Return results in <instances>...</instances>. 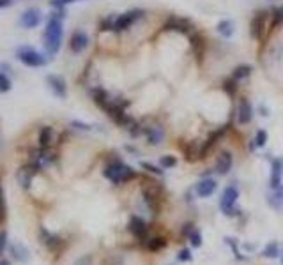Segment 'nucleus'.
Listing matches in <instances>:
<instances>
[{
	"mask_svg": "<svg viewBox=\"0 0 283 265\" xmlns=\"http://www.w3.org/2000/svg\"><path fill=\"white\" fill-rule=\"evenodd\" d=\"M64 18H66V11L64 7L60 9H53L48 16V21L44 25L43 32V46L48 57H55L59 53L60 46H62V37H64Z\"/></svg>",
	"mask_w": 283,
	"mask_h": 265,
	"instance_id": "f257e3e1",
	"label": "nucleus"
},
{
	"mask_svg": "<svg viewBox=\"0 0 283 265\" xmlns=\"http://www.w3.org/2000/svg\"><path fill=\"white\" fill-rule=\"evenodd\" d=\"M103 175H105L106 179L110 180V182L122 184V182H128V180L135 179L136 172L133 170L131 166H128V164L122 163V161L113 159V161H110V163L105 166V170H103Z\"/></svg>",
	"mask_w": 283,
	"mask_h": 265,
	"instance_id": "f03ea898",
	"label": "nucleus"
},
{
	"mask_svg": "<svg viewBox=\"0 0 283 265\" xmlns=\"http://www.w3.org/2000/svg\"><path fill=\"white\" fill-rule=\"evenodd\" d=\"M14 55L27 67H44L48 64V55L37 52L36 48L29 44H21L14 50Z\"/></svg>",
	"mask_w": 283,
	"mask_h": 265,
	"instance_id": "7ed1b4c3",
	"label": "nucleus"
},
{
	"mask_svg": "<svg viewBox=\"0 0 283 265\" xmlns=\"http://www.w3.org/2000/svg\"><path fill=\"white\" fill-rule=\"evenodd\" d=\"M144 14H145L144 9H129V11H126V13L119 14V16H115V21H113L112 32H115V34L126 32V30L131 29L136 21L142 20Z\"/></svg>",
	"mask_w": 283,
	"mask_h": 265,
	"instance_id": "20e7f679",
	"label": "nucleus"
},
{
	"mask_svg": "<svg viewBox=\"0 0 283 265\" xmlns=\"http://www.w3.org/2000/svg\"><path fill=\"white\" fill-rule=\"evenodd\" d=\"M239 198V189L235 186H227L221 195V200H220V209L225 216H232L235 214V202Z\"/></svg>",
	"mask_w": 283,
	"mask_h": 265,
	"instance_id": "39448f33",
	"label": "nucleus"
},
{
	"mask_svg": "<svg viewBox=\"0 0 283 265\" xmlns=\"http://www.w3.org/2000/svg\"><path fill=\"white\" fill-rule=\"evenodd\" d=\"M161 184L152 182V180H145L144 186H142V197L147 202V205L151 209H156L159 203V198H161Z\"/></svg>",
	"mask_w": 283,
	"mask_h": 265,
	"instance_id": "423d86ee",
	"label": "nucleus"
},
{
	"mask_svg": "<svg viewBox=\"0 0 283 265\" xmlns=\"http://www.w3.org/2000/svg\"><path fill=\"white\" fill-rule=\"evenodd\" d=\"M163 30L167 32H181V34H193V23L188 18L170 16L163 25Z\"/></svg>",
	"mask_w": 283,
	"mask_h": 265,
	"instance_id": "0eeeda50",
	"label": "nucleus"
},
{
	"mask_svg": "<svg viewBox=\"0 0 283 265\" xmlns=\"http://www.w3.org/2000/svg\"><path fill=\"white\" fill-rule=\"evenodd\" d=\"M41 21H43V14H41V11L37 9V7H29V9H25L23 13L20 14V27H23V29H36V27L41 25Z\"/></svg>",
	"mask_w": 283,
	"mask_h": 265,
	"instance_id": "6e6552de",
	"label": "nucleus"
},
{
	"mask_svg": "<svg viewBox=\"0 0 283 265\" xmlns=\"http://www.w3.org/2000/svg\"><path fill=\"white\" fill-rule=\"evenodd\" d=\"M235 117H237V124L241 126H246L253 121V106H251L248 98L239 99V103L235 106Z\"/></svg>",
	"mask_w": 283,
	"mask_h": 265,
	"instance_id": "1a4fd4ad",
	"label": "nucleus"
},
{
	"mask_svg": "<svg viewBox=\"0 0 283 265\" xmlns=\"http://www.w3.org/2000/svg\"><path fill=\"white\" fill-rule=\"evenodd\" d=\"M266 21H267L266 11H258V13H255V16L251 18L250 36L253 37L255 41H260L264 37V32H266Z\"/></svg>",
	"mask_w": 283,
	"mask_h": 265,
	"instance_id": "9d476101",
	"label": "nucleus"
},
{
	"mask_svg": "<svg viewBox=\"0 0 283 265\" xmlns=\"http://www.w3.org/2000/svg\"><path fill=\"white\" fill-rule=\"evenodd\" d=\"M53 161H55V156L50 152V149H43L39 147L37 151L32 152V157H30V164L32 166H36L37 170H41V168H46L48 164H52Z\"/></svg>",
	"mask_w": 283,
	"mask_h": 265,
	"instance_id": "9b49d317",
	"label": "nucleus"
},
{
	"mask_svg": "<svg viewBox=\"0 0 283 265\" xmlns=\"http://www.w3.org/2000/svg\"><path fill=\"white\" fill-rule=\"evenodd\" d=\"M46 83H48L50 90H52V94L55 95V98H59V99H66L67 98V85H66V82H64L62 76L48 75L46 76Z\"/></svg>",
	"mask_w": 283,
	"mask_h": 265,
	"instance_id": "f8f14e48",
	"label": "nucleus"
},
{
	"mask_svg": "<svg viewBox=\"0 0 283 265\" xmlns=\"http://www.w3.org/2000/svg\"><path fill=\"white\" fill-rule=\"evenodd\" d=\"M147 138L149 145H159L165 140V128L161 124H151V126H144V133Z\"/></svg>",
	"mask_w": 283,
	"mask_h": 265,
	"instance_id": "ddd939ff",
	"label": "nucleus"
},
{
	"mask_svg": "<svg viewBox=\"0 0 283 265\" xmlns=\"http://www.w3.org/2000/svg\"><path fill=\"white\" fill-rule=\"evenodd\" d=\"M281 179H283V159L281 157H274L271 161V175H269L271 189H278L281 186Z\"/></svg>",
	"mask_w": 283,
	"mask_h": 265,
	"instance_id": "4468645a",
	"label": "nucleus"
},
{
	"mask_svg": "<svg viewBox=\"0 0 283 265\" xmlns=\"http://www.w3.org/2000/svg\"><path fill=\"white\" fill-rule=\"evenodd\" d=\"M89 43H90V39H89V36H87L83 30H76L75 34L71 36V39H69V50L73 53H82V52H85L87 48H89Z\"/></svg>",
	"mask_w": 283,
	"mask_h": 265,
	"instance_id": "2eb2a0df",
	"label": "nucleus"
},
{
	"mask_svg": "<svg viewBox=\"0 0 283 265\" xmlns=\"http://www.w3.org/2000/svg\"><path fill=\"white\" fill-rule=\"evenodd\" d=\"M234 166V156L228 151H221L216 157V172L220 175H227Z\"/></svg>",
	"mask_w": 283,
	"mask_h": 265,
	"instance_id": "dca6fc26",
	"label": "nucleus"
},
{
	"mask_svg": "<svg viewBox=\"0 0 283 265\" xmlns=\"http://www.w3.org/2000/svg\"><path fill=\"white\" fill-rule=\"evenodd\" d=\"M36 172H37V168L32 166L30 163L25 164V166H21L20 170H18V174H16L18 184H20V186L23 187V189H29L30 184H32L34 175H36Z\"/></svg>",
	"mask_w": 283,
	"mask_h": 265,
	"instance_id": "f3484780",
	"label": "nucleus"
},
{
	"mask_svg": "<svg viewBox=\"0 0 283 265\" xmlns=\"http://www.w3.org/2000/svg\"><path fill=\"white\" fill-rule=\"evenodd\" d=\"M218 187V182L214 179H211V177H207V179H202L200 182L195 186V191H197V195L200 198H207L211 197V195L216 191Z\"/></svg>",
	"mask_w": 283,
	"mask_h": 265,
	"instance_id": "a211bd4d",
	"label": "nucleus"
},
{
	"mask_svg": "<svg viewBox=\"0 0 283 265\" xmlns=\"http://www.w3.org/2000/svg\"><path fill=\"white\" fill-rule=\"evenodd\" d=\"M129 232L133 233L135 237H138V239H142V237H145V233H147V223H145L142 218L138 216H131V220H129V225H128Z\"/></svg>",
	"mask_w": 283,
	"mask_h": 265,
	"instance_id": "6ab92c4d",
	"label": "nucleus"
},
{
	"mask_svg": "<svg viewBox=\"0 0 283 265\" xmlns=\"http://www.w3.org/2000/svg\"><path fill=\"white\" fill-rule=\"evenodd\" d=\"M112 98H113V95H110L108 92L105 90V88H92V99H94V103L99 106V108L106 110V106L110 105Z\"/></svg>",
	"mask_w": 283,
	"mask_h": 265,
	"instance_id": "aec40b11",
	"label": "nucleus"
},
{
	"mask_svg": "<svg viewBox=\"0 0 283 265\" xmlns=\"http://www.w3.org/2000/svg\"><path fill=\"white\" fill-rule=\"evenodd\" d=\"M267 203H269L273 209H278V210L281 209V205H283V184L278 187V189H273V193L267 195Z\"/></svg>",
	"mask_w": 283,
	"mask_h": 265,
	"instance_id": "412c9836",
	"label": "nucleus"
},
{
	"mask_svg": "<svg viewBox=\"0 0 283 265\" xmlns=\"http://www.w3.org/2000/svg\"><path fill=\"white\" fill-rule=\"evenodd\" d=\"M52 138H53V129L50 126H43L39 129V134H37V141H39V147L48 149L50 143H52Z\"/></svg>",
	"mask_w": 283,
	"mask_h": 265,
	"instance_id": "4be33fe9",
	"label": "nucleus"
},
{
	"mask_svg": "<svg viewBox=\"0 0 283 265\" xmlns=\"http://www.w3.org/2000/svg\"><path fill=\"white\" fill-rule=\"evenodd\" d=\"M251 73H253V67H251L250 64H241V66H237L234 71H232V78H234L235 82H241V80L250 78Z\"/></svg>",
	"mask_w": 283,
	"mask_h": 265,
	"instance_id": "5701e85b",
	"label": "nucleus"
},
{
	"mask_svg": "<svg viewBox=\"0 0 283 265\" xmlns=\"http://www.w3.org/2000/svg\"><path fill=\"white\" fill-rule=\"evenodd\" d=\"M216 30H218V34H220L221 37H225V39H230V37L234 36V21L221 20L220 23H218Z\"/></svg>",
	"mask_w": 283,
	"mask_h": 265,
	"instance_id": "b1692460",
	"label": "nucleus"
},
{
	"mask_svg": "<svg viewBox=\"0 0 283 265\" xmlns=\"http://www.w3.org/2000/svg\"><path fill=\"white\" fill-rule=\"evenodd\" d=\"M11 255H13V258L18 260V262H27V260H29V249H27L23 244L16 243L11 246Z\"/></svg>",
	"mask_w": 283,
	"mask_h": 265,
	"instance_id": "393cba45",
	"label": "nucleus"
},
{
	"mask_svg": "<svg viewBox=\"0 0 283 265\" xmlns=\"http://www.w3.org/2000/svg\"><path fill=\"white\" fill-rule=\"evenodd\" d=\"M39 235H41V243L46 244L50 249H55L57 246L60 244V239H59V237L52 235V233H50L46 228H43V226H41V230H39Z\"/></svg>",
	"mask_w": 283,
	"mask_h": 265,
	"instance_id": "a878e982",
	"label": "nucleus"
},
{
	"mask_svg": "<svg viewBox=\"0 0 283 265\" xmlns=\"http://www.w3.org/2000/svg\"><path fill=\"white\" fill-rule=\"evenodd\" d=\"M223 90L227 92L230 98H234V95H237V90H239V85H237V82L234 78H227V80H223Z\"/></svg>",
	"mask_w": 283,
	"mask_h": 265,
	"instance_id": "bb28decb",
	"label": "nucleus"
},
{
	"mask_svg": "<svg viewBox=\"0 0 283 265\" xmlns=\"http://www.w3.org/2000/svg\"><path fill=\"white\" fill-rule=\"evenodd\" d=\"M262 255L266 258H276V256H280V246H278V243H269L264 248Z\"/></svg>",
	"mask_w": 283,
	"mask_h": 265,
	"instance_id": "cd10ccee",
	"label": "nucleus"
},
{
	"mask_svg": "<svg viewBox=\"0 0 283 265\" xmlns=\"http://www.w3.org/2000/svg\"><path fill=\"white\" fill-rule=\"evenodd\" d=\"M11 88H13V82H11L9 75L0 71V94H6Z\"/></svg>",
	"mask_w": 283,
	"mask_h": 265,
	"instance_id": "c85d7f7f",
	"label": "nucleus"
},
{
	"mask_svg": "<svg viewBox=\"0 0 283 265\" xmlns=\"http://www.w3.org/2000/svg\"><path fill=\"white\" fill-rule=\"evenodd\" d=\"M165 246H167L165 237H154V239H151L147 243V248L151 249V251H159V249H163Z\"/></svg>",
	"mask_w": 283,
	"mask_h": 265,
	"instance_id": "c756f323",
	"label": "nucleus"
},
{
	"mask_svg": "<svg viewBox=\"0 0 283 265\" xmlns=\"http://www.w3.org/2000/svg\"><path fill=\"white\" fill-rule=\"evenodd\" d=\"M267 143V133L264 129H258L257 134H255V140H253V147L262 149L264 145Z\"/></svg>",
	"mask_w": 283,
	"mask_h": 265,
	"instance_id": "7c9ffc66",
	"label": "nucleus"
},
{
	"mask_svg": "<svg viewBox=\"0 0 283 265\" xmlns=\"http://www.w3.org/2000/svg\"><path fill=\"white\" fill-rule=\"evenodd\" d=\"M175 164H177V159H175L174 156H161V157H159V166H161L163 170L174 168Z\"/></svg>",
	"mask_w": 283,
	"mask_h": 265,
	"instance_id": "2f4dec72",
	"label": "nucleus"
},
{
	"mask_svg": "<svg viewBox=\"0 0 283 265\" xmlns=\"http://www.w3.org/2000/svg\"><path fill=\"white\" fill-rule=\"evenodd\" d=\"M283 23V6L281 7H276V9H273V21H271V30H273V27H278Z\"/></svg>",
	"mask_w": 283,
	"mask_h": 265,
	"instance_id": "473e14b6",
	"label": "nucleus"
},
{
	"mask_svg": "<svg viewBox=\"0 0 283 265\" xmlns=\"http://www.w3.org/2000/svg\"><path fill=\"white\" fill-rule=\"evenodd\" d=\"M140 166L144 168V170H147V172H151V174H154V175H159L161 177L165 172L161 170V168H158V166H154V164H151V163H147V161H142L140 163Z\"/></svg>",
	"mask_w": 283,
	"mask_h": 265,
	"instance_id": "72a5a7b5",
	"label": "nucleus"
},
{
	"mask_svg": "<svg viewBox=\"0 0 283 265\" xmlns=\"http://www.w3.org/2000/svg\"><path fill=\"white\" fill-rule=\"evenodd\" d=\"M225 243H227L232 248V251H234V255H235L237 260H244V256H241V253H239V248H237L235 239H232V237H225Z\"/></svg>",
	"mask_w": 283,
	"mask_h": 265,
	"instance_id": "f704fd0d",
	"label": "nucleus"
},
{
	"mask_svg": "<svg viewBox=\"0 0 283 265\" xmlns=\"http://www.w3.org/2000/svg\"><path fill=\"white\" fill-rule=\"evenodd\" d=\"M73 2H80V0H50V6L53 9H60V7H66L67 4H73Z\"/></svg>",
	"mask_w": 283,
	"mask_h": 265,
	"instance_id": "c9c22d12",
	"label": "nucleus"
},
{
	"mask_svg": "<svg viewBox=\"0 0 283 265\" xmlns=\"http://www.w3.org/2000/svg\"><path fill=\"white\" fill-rule=\"evenodd\" d=\"M188 237H190L191 244H193L195 248H198V246L202 244V237H200V233H198L197 230H191V232L188 233Z\"/></svg>",
	"mask_w": 283,
	"mask_h": 265,
	"instance_id": "e433bc0d",
	"label": "nucleus"
},
{
	"mask_svg": "<svg viewBox=\"0 0 283 265\" xmlns=\"http://www.w3.org/2000/svg\"><path fill=\"white\" fill-rule=\"evenodd\" d=\"M179 262H191V258H193V256H191V251L188 248H184V249H181V251H179Z\"/></svg>",
	"mask_w": 283,
	"mask_h": 265,
	"instance_id": "4c0bfd02",
	"label": "nucleus"
},
{
	"mask_svg": "<svg viewBox=\"0 0 283 265\" xmlns=\"http://www.w3.org/2000/svg\"><path fill=\"white\" fill-rule=\"evenodd\" d=\"M71 128L80 129V131H90V129H92L89 124H85V122H80V121H73L71 122Z\"/></svg>",
	"mask_w": 283,
	"mask_h": 265,
	"instance_id": "58836bf2",
	"label": "nucleus"
},
{
	"mask_svg": "<svg viewBox=\"0 0 283 265\" xmlns=\"http://www.w3.org/2000/svg\"><path fill=\"white\" fill-rule=\"evenodd\" d=\"M7 248V232H0V255L6 251Z\"/></svg>",
	"mask_w": 283,
	"mask_h": 265,
	"instance_id": "ea45409f",
	"label": "nucleus"
},
{
	"mask_svg": "<svg viewBox=\"0 0 283 265\" xmlns=\"http://www.w3.org/2000/svg\"><path fill=\"white\" fill-rule=\"evenodd\" d=\"M4 216H6V203H4V193L0 187V220H4Z\"/></svg>",
	"mask_w": 283,
	"mask_h": 265,
	"instance_id": "a19ab883",
	"label": "nucleus"
},
{
	"mask_svg": "<svg viewBox=\"0 0 283 265\" xmlns=\"http://www.w3.org/2000/svg\"><path fill=\"white\" fill-rule=\"evenodd\" d=\"M0 71H2V73H7V75H9V73H13V69H11L9 64L2 62V64H0Z\"/></svg>",
	"mask_w": 283,
	"mask_h": 265,
	"instance_id": "79ce46f5",
	"label": "nucleus"
},
{
	"mask_svg": "<svg viewBox=\"0 0 283 265\" xmlns=\"http://www.w3.org/2000/svg\"><path fill=\"white\" fill-rule=\"evenodd\" d=\"M13 2H9V0H0V9H4V7H9Z\"/></svg>",
	"mask_w": 283,
	"mask_h": 265,
	"instance_id": "37998d69",
	"label": "nucleus"
},
{
	"mask_svg": "<svg viewBox=\"0 0 283 265\" xmlns=\"http://www.w3.org/2000/svg\"><path fill=\"white\" fill-rule=\"evenodd\" d=\"M260 111H262V117H267V115H269V113H267V108H266V106H260Z\"/></svg>",
	"mask_w": 283,
	"mask_h": 265,
	"instance_id": "c03bdc74",
	"label": "nucleus"
},
{
	"mask_svg": "<svg viewBox=\"0 0 283 265\" xmlns=\"http://www.w3.org/2000/svg\"><path fill=\"white\" fill-rule=\"evenodd\" d=\"M0 265H9V262L7 260H0Z\"/></svg>",
	"mask_w": 283,
	"mask_h": 265,
	"instance_id": "a18cd8bd",
	"label": "nucleus"
},
{
	"mask_svg": "<svg viewBox=\"0 0 283 265\" xmlns=\"http://www.w3.org/2000/svg\"><path fill=\"white\" fill-rule=\"evenodd\" d=\"M269 2H278V0H269Z\"/></svg>",
	"mask_w": 283,
	"mask_h": 265,
	"instance_id": "49530a36",
	"label": "nucleus"
},
{
	"mask_svg": "<svg viewBox=\"0 0 283 265\" xmlns=\"http://www.w3.org/2000/svg\"><path fill=\"white\" fill-rule=\"evenodd\" d=\"M281 263H283V253H281Z\"/></svg>",
	"mask_w": 283,
	"mask_h": 265,
	"instance_id": "de8ad7c7",
	"label": "nucleus"
}]
</instances>
